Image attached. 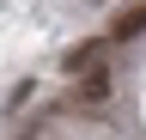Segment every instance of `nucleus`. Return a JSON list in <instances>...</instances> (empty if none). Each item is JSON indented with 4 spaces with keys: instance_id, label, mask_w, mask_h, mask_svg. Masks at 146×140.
Returning <instances> with one entry per match:
<instances>
[{
    "instance_id": "1",
    "label": "nucleus",
    "mask_w": 146,
    "mask_h": 140,
    "mask_svg": "<svg viewBox=\"0 0 146 140\" xmlns=\"http://www.w3.org/2000/svg\"><path fill=\"white\" fill-rule=\"evenodd\" d=\"M73 92H79V104H110V92H116V79H110V67L98 61L91 73H79V79H73Z\"/></svg>"
},
{
    "instance_id": "2",
    "label": "nucleus",
    "mask_w": 146,
    "mask_h": 140,
    "mask_svg": "<svg viewBox=\"0 0 146 140\" xmlns=\"http://www.w3.org/2000/svg\"><path fill=\"white\" fill-rule=\"evenodd\" d=\"M146 31V6H128V12H116V25H110V43H128V37H140Z\"/></svg>"
},
{
    "instance_id": "3",
    "label": "nucleus",
    "mask_w": 146,
    "mask_h": 140,
    "mask_svg": "<svg viewBox=\"0 0 146 140\" xmlns=\"http://www.w3.org/2000/svg\"><path fill=\"white\" fill-rule=\"evenodd\" d=\"M98 61H104V43H79V49H73V55H67V73L79 79V73H91V67H98Z\"/></svg>"
}]
</instances>
